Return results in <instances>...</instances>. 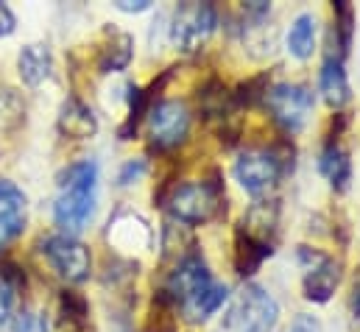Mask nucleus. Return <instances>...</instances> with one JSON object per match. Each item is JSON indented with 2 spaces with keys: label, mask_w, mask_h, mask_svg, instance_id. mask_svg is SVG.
Wrapping results in <instances>:
<instances>
[{
  "label": "nucleus",
  "mask_w": 360,
  "mask_h": 332,
  "mask_svg": "<svg viewBox=\"0 0 360 332\" xmlns=\"http://www.w3.org/2000/svg\"><path fill=\"white\" fill-rule=\"evenodd\" d=\"M95 187H98V165L92 160L73 162L59 173V196L53 204V221L62 235L76 238L95 215Z\"/></svg>",
  "instance_id": "1"
},
{
  "label": "nucleus",
  "mask_w": 360,
  "mask_h": 332,
  "mask_svg": "<svg viewBox=\"0 0 360 332\" xmlns=\"http://www.w3.org/2000/svg\"><path fill=\"white\" fill-rule=\"evenodd\" d=\"M333 17H335V45H338V59H344L352 48V37H355V8L347 0H335L333 3Z\"/></svg>",
  "instance_id": "19"
},
{
  "label": "nucleus",
  "mask_w": 360,
  "mask_h": 332,
  "mask_svg": "<svg viewBox=\"0 0 360 332\" xmlns=\"http://www.w3.org/2000/svg\"><path fill=\"white\" fill-rule=\"evenodd\" d=\"M271 254H274V243L257 238V235H252L246 226H238L235 229V254H232V260H235V271L240 276L257 274L260 265L269 260Z\"/></svg>",
  "instance_id": "11"
},
{
  "label": "nucleus",
  "mask_w": 360,
  "mask_h": 332,
  "mask_svg": "<svg viewBox=\"0 0 360 332\" xmlns=\"http://www.w3.org/2000/svg\"><path fill=\"white\" fill-rule=\"evenodd\" d=\"M134 59V37L126 31H112L103 48L98 51V70L101 73H120Z\"/></svg>",
  "instance_id": "17"
},
{
  "label": "nucleus",
  "mask_w": 360,
  "mask_h": 332,
  "mask_svg": "<svg viewBox=\"0 0 360 332\" xmlns=\"http://www.w3.org/2000/svg\"><path fill=\"white\" fill-rule=\"evenodd\" d=\"M316 37H319V23H316V17H313L310 11H302V14L290 23V28H288V39H285L288 53H290L293 59H299V62H307V59L313 56V51H316Z\"/></svg>",
  "instance_id": "18"
},
{
  "label": "nucleus",
  "mask_w": 360,
  "mask_h": 332,
  "mask_svg": "<svg viewBox=\"0 0 360 332\" xmlns=\"http://www.w3.org/2000/svg\"><path fill=\"white\" fill-rule=\"evenodd\" d=\"M25 229V212L22 210H3L0 212V249L8 246L14 238H20Z\"/></svg>",
  "instance_id": "21"
},
{
  "label": "nucleus",
  "mask_w": 360,
  "mask_h": 332,
  "mask_svg": "<svg viewBox=\"0 0 360 332\" xmlns=\"http://www.w3.org/2000/svg\"><path fill=\"white\" fill-rule=\"evenodd\" d=\"M274 123L288 132V134H296L307 126L310 115H313V106H316V95L310 87L304 84H290V82H279L271 84V89L266 92V101Z\"/></svg>",
  "instance_id": "4"
},
{
  "label": "nucleus",
  "mask_w": 360,
  "mask_h": 332,
  "mask_svg": "<svg viewBox=\"0 0 360 332\" xmlns=\"http://www.w3.org/2000/svg\"><path fill=\"white\" fill-rule=\"evenodd\" d=\"M218 28V8L212 3L187 0L171 17V42L181 53H195Z\"/></svg>",
  "instance_id": "5"
},
{
  "label": "nucleus",
  "mask_w": 360,
  "mask_h": 332,
  "mask_svg": "<svg viewBox=\"0 0 360 332\" xmlns=\"http://www.w3.org/2000/svg\"><path fill=\"white\" fill-rule=\"evenodd\" d=\"M299 265H302V296L313 305H327L341 285V262L330 254L310 246H299L296 251Z\"/></svg>",
  "instance_id": "7"
},
{
  "label": "nucleus",
  "mask_w": 360,
  "mask_h": 332,
  "mask_svg": "<svg viewBox=\"0 0 360 332\" xmlns=\"http://www.w3.org/2000/svg\"><path fill=\"white\" fill-rule=\"evenodd\" d=\"M62 305H65V313L73 319V321H87V313H90V307H87V302L79 296V293H73V290H68L65 296H62Z\"/></svg>",
  "instance_id": "25"
},
{
  "label": "nucleus",
  "mask_w": 360,
  "mask_h": 332,
  "mask_svg": "<svg viewBox=\"0 0 360 332\" xmlns=\"http://www.w3.org/2000/svg\"><path fill=\"white\" fill-rule=\"evenodd\" d=\"M288 170V162L282 154L276 151H266V148H252L243 151L235 160V181L249 193V196H263L271 187L282 179V173Z\"/></svg>",
  "instance_id": "8"
},
{
  "label": "nucleus",
  "mask_w": 360,
  "mask_h": 332,
  "mask_svg": "<svg viewBox=\"0 0 360 332\" xmlns=\"http://www.w3.org/2000/svg\"><path fill=\"white\" fill-rule=\"evenodd\" d=\"M279 305L263 285H246L226 307L215 332H274Z\"/></svg>",
  "instance_id": "3"
},
{
  "label": "nucleus",
  "mask_w": 360,
  "mask_h": 332,
  "mask_svg": "<svg viewBox=\"0 0 360 332\" xmlns=\"http://www.w3.org/2000/svg\"><path fill=\"white\" fill-rule=\"evenodd\" d=\"M3 210H22L25 212V193L8 179H0V212Z\"/></svg>",
  "instance_id": "22"
},
{
  "label": "nucleus",
  "mask_w": 360,
  "mask_h": 332,
  "mask_svg": "<svg viewBox=\"0 0 360 332\" xmlns=\"http://www.w3.org/2000/svg\"><path fill=\"white\" fill-rule=\"evenodd\" d=\"M226 299H229V285L212 279L201 293H195L193 299H187L179 310L190 324H204L210 316H215L226 305Z\"/></svg>",
  "instance_id": "13"
},
{
  "label": "nucleus",
  "mask_w": 360,
  "mask_h": 332,
  "mask_svg": "<svg viewBox=\"0 0 360 332\" xmlns=\"http://www.w3.org/2000/svg\"><path fill=\"white\" fill-rule=\"evenodd\" d=\"M42 251H45L48 262L53 265V271H56L62 279H68V282H73V285L90 279L92 254L79 238H70V235H53V238L45 241Z\"/></svg>",
  "instance_id": "10"
},
{
  "label": "nucleus",
  "mask_w": 360,
  "mask_h": 332,
  "mask_svg": "<svg viewBox=\"0 0 360 332\" xmlns=\"http://www.w3.org/2000/svg\"><path fill=\"white\" fill-rule=\"evenodd\" d=\"M319 173L330 181L335 193H347L352 181V160L347 148H341L338 143H327L319 154Z\"/></svg>",
  "instance_id": "15"
},
{
  "label": "nucleus",
  "mask_w": 360,
  "mask_h": 332,
  "mask_svg": "<svg viewBox=\"0 0 360 332\" xmlns=\"http://www.w3.org/2000/svg\"><path fill=\"white\" fill-rule=\"evenodd\" d=\"M17 70H20V79L28 87H39L51 76L53 70V56H51V48L45 42H31L20 51L17 56Z\"/></svg>",
  "instance_id": "16"
},
{
  "label": "nucleus",
  "mask_w": 360,
  "mask_h": 332,
  "mask_svg": "<svg viewBox=\"0 0 360 332\" xmlns=\"http://www.w3.org/2000/svg\"><path fill=\"white\" fill-rule=\"evenodd\" d=\"M59 132L70 140H90L98 132V117L92 115V109L79 101V98H68L59 109Z\"/></svg>",
  "instance_id": "14"
},
{
  "label": "nucleus",
  "mask_w": 360,
  "mask_h": 332,
  "mask_svg": "<svg viewBox=\"0 0 360 332\" xmlns=\"http://www.w3.org/2000/svg\"><path fill=\"white\" fill-rule=\"evenodd\" d=\"M349 305H352V313L360 319V276L355 279V285H352V302Z\"/></svg>",
  "instance_id": "30"
},
{
  "label": "nucleus",
  "mask_w": 360,
  "mask_h": 332,
  "mask_svg": "<svg viewBox=\"0 0 360 332\" xmlns=\"http://www.w3.org/2000/svg\"><path fill=\"white\" fill-rule=\"evenodd\" d=\"M319 92L333 109H341L352 101V87H349V76L344 70V59H338L333 53L324 59V65L319 70Z\"/></svg>",
  "instance_id": "12"
},
{
  "label": "nucleus",
  "mask_w": 360,
  "mask_h": 332,
  "mask_svg": "<svg viewBox=\"0 0 360 332\" xmlns=\"http://www.w3.org/2000/svg\"><path fill=\"white\" fill-rule=\"evenodd\" d=\"M146 117H148V137H151V146L157 151L179 148L187 140L190 123H193V115H190L187 103L176 101V98H162V101L151 103Z\"/></svg>",
  "instance_id": "6"
},
{
  "label": "nucleus",
  "mask_w": 360,
  "mask_h": 332,
  "mask_svg": "<svg viewBox=\"0 0 360 332\" xmlns=\"http://www.w3.org/2000/svg\"><path fill=\"white\" fill-rule=\"evenodd\" d=\"M212 279H215V276H212L207 260H204L198 251H193V254L176 260L174 271H171L168 279H165V290H162L160 296H162L165 302H171V305L179 310L187 299H193L195 293H201Z\"/></svg>",
  "instance_id": "9"
},
{
  "label": "nucleus",
  "mask_w": 360,
  "mask_h": 332,
  "mask_svg": "<svg viewBox=\"0 0 360 332\" xmlns=\"http://www.w3.org/2000/svg\"><path fill=\"white\" fill-rule=\"evenodd\" d=\"M14 28H17V17H14V11H11L6 3H0V37H11Z\"/></svg>",
  "instance_id": "27"
},
{
  "label": "nucleus",
  "mask_w": 360,
  "mask_h": 332,
  "mask_svg": "<svg viewBox=\"0 0 360 332\" xmlns=\"http://www.w3.org/2000/svg\"><path fill=\"white\" fill-rule=\"evenodd\" d=\"M11 310H14V282L0 271V324L11 319Z\"/></svg>",
  "instance_id": "24"
},
{
  "label": "nucleus",
  "mask_w": 360,
  "mask_h": 332,
  "mask_svg": "<svg viewBox=\"0 0 360 332\" xmlns=\"http://www.w3.org/2000/svg\"><path fill=\"white\" fill-rule=\"evenodd\" d=\"M165 207L176 224L198 226L218 218L221 210H226V193L218 176L201 181H184L171 187V193L165 196Z\"/></svg>",
  "instance_id": "2"
},
{
  "label": "nucleus",
  "mask_w": 360,
  "mask_h": 332,
  "mask_svg": "<svg viewBox=\"0 0 360 332\" xmlns=\"http://www.w3.org/2000/svg\"><path fill=\"white\" fill-rule=\"evenodd\" d=\"M115 6H117V11L140 14V11H148V8H151V0H117Z\"/></svg>",
  "instance_id": "28"
},
{
  "label": "nucleus",
  "mask_w": 360,
  "mask_h": 332,
  "mask_svg": "<svg viewBox=\"0 0 360 332\" xmlns=\"http://www.w3.org/2000/svg\"><path fill=\"white\" fill-rule=\"evenodd\" d=\"M288 332H324V327H321V321H319L316 316H310V313H299V316L293 319V324H290V330Z\"/></svg>",
  "instance_id": "26"
},
{
  "label": "nucleus",
  "mask_w": 360,
  "mask_h": 332,
  "mask_svg": "<svg viewBox=\"0 0 360 332\" xmlns=\"http://www.w3.org/2000/svg\"><path fill=\"white\" fill-rule=\"evenodd\" d=\"M146 173H148V162H146L143 157L126 160V162L120 165V170H117V184H120V187H129V184L140 181Z\"/></svg>",
  "instance_id": "23"
},
{
  "label": "nucleus",
  "mask_w": 360,
  "mask_h": 332,
  "mask_svg": "<svg viewBox=\"0 0 360 332\" xmlns=\"http://www.w3.org/2000/svg\"><path fill=\"white\" fill-rule=\"evenodd\" d=\"M25 117V103L11 87H0V129H14Z\"/></svg>",
  "instance_id": "20"
},
{
  "label": "nucleus",
  "mask_w": 360,
  "mask_h": 332,
  "mask_svg": "<svg viewBox=\"0 0 360 332\" xmlns=\"http://www.w3.org/2000/svg\"><path fill=\"white\" fill-rule=\"evenodd\" d=\"M14 332H34V316L31 313H20L14 321Z\"/></svg>",
  "instance_id": "29"
}]
</instances>
